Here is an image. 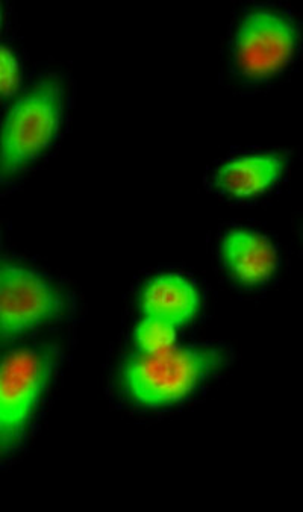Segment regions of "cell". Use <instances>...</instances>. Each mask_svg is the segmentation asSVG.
Wrapping results in <instances>:
<instances>
[{"label": "cell", "mask_w": 303, "mask_h": 512, "mask_svg": "<svg viewBox=\"0 0 303 512\" xmlns=\"http://www.w3.org/2000/svg\"><path fill=\"white\" fill-rule=\"evenodd\" d=\"M20 84V64L13 50L0 46V96H11Z\"/></svg>", "instance_id": "cell-10"}, {"label": "cell", "mask_w": 303, "mask_h": 512, "mask_svg": "<svg viewBox=\"0 0 303 512\" xmlns=\"http://www.w3.org/2000/svg\"><path fill=\"white\" fill-rule=\"evenodd\" d=\"M0 22H2V10H0Z\"/></svg>", "instance_id": "cell-11"}, {"label": "cell", "mask_w": 303, "mask_h": 512, "mask_svg": "<svg viewBox=\"0 0 303 512\" xmlns=\"http://www.w3.org/2000/svg\"><path fill=\"white\" fill-rule=\"evenodd\" d=\"M67 94L58 78L41 79L14 102L0 128V182L28 170L60 135Z\"/></svg>", "instance_id": "cell-3"}, {"label": "cell", "mask_w": 303, "mask_h": 512, "mask_svg": "<svg viewBox=\"0 0 303 512\" xmlns=\"http://www.w3.org/2000/svg\"><path fill=\"white\" fill-rule=\"evenodd\" d=\"M220 252L232 278L247 287L266 284L278 272L279 252L275 244L252 229L226 232Z\"/></svg>", "instance_id": "cell-6"}, {"label": "cell", "mask_w": 303, "mask_h": 512, "mask_svg": "<svg viewBox=\"0 0 303 512\" xmlns=\"http://www.w3.org/2000/svg\"><path fill=\"white\" fill-rule=\"evenodd\" d=\"M72 308V296L46 273L0 260V347L60 323Z\"/></svg>", "instance_id": "cell-4"}, {"label": "cell", "mask_w": 303, "mask_h": 512, "mask_svg": "<svg viewBox=\"0 0 303 512\" xmlns=\"http://www.w3.org/2000/svg\"><path fill=\"white\" fill-rule=\"evenodd\" d=\"M296 25L272 8H258L244 16L235 34V60L244 75L270 78L282 72L296 54Z\"/></svg>", "instance_id": "cell-5"}, {"label": "cell", "mask_w": 303, "mask_h": 512, "mask_svg": "<svg viewBox=\"0 0 303 512\" xmlns=\"http://www.w3.org/2000/svg\"><path fill=\"white\" fill-rule=\"evenodd\" d=\"M200 294L196 285L182 275L166 273L152 279L141 294L144 317L179 328L199 313Z\"/></svg>", "instance_id": "cell-8"}, {"label": "cell", "mask_w": 303, "mask_h": 512, "mask_svg": "<svg viewBox=\"0 0 303 512\" xmlns=\"http://www.w3.org/2000/svg\"><path fill=\"white\" fill-rule=\"evenodd\" d=\"M134 340L140 352H163L178 344V328L160 320L144 317L135 328Z\"/></svg>", "instance_id": "cell-9"}, {"label": "cell", "mask_w": 303, "mask_h": 512, "mask_svg": "<svg viewBox=\"0 0 303 512\" xmlns=\"http://www.w3.org/2000/svg\"><path fill=\"white\" fill-rule=\"evenodd\" d=\"M61 358L63 352L55 344L19 347L0 356V463L25 446Z\"/></svg>", "instance_id": "cell-2"}, {"label": "cell", "mask_w": 303, "mask_h": 512, "mask_svg": "<svg viewBox=\"0 0 303 512\" xmlns=\"http://www.w3.org/2000/svg\"><path fill=\"white\" fill-rule=\"evenodd\" d=\"M231 361V350L217 344L176 346L140 352L123 364V391L135 405L164 408L182 402Z\"/></svg>", "instance_id": "cell-1"}, {"label": "cell", "mask_w": 303, "mask_h": 512, "mask_svg": "<svg viewBox=\"0 0 303 512\" xmlns=\"http://www.w3.org/2000/svg\"><path fill=\"white\" fill-rule=\"evenodd\" d=\"M287 158L278 152L247 153L214 173V185L234 199H252L269 191L284 175Z\"/></svg>", "instance_id": "cell-7"}]
</instances>
